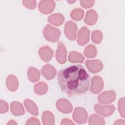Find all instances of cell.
Returning a JSON list of instances; mask_svg holds the SVG:
<instances>
[{
  "label": "cell",
  "instance_id": "7a4b0ae2",
  "mask_svg": "<svg viewBox=\"0 0 125 125\" xmlns=\"http://www.w3.org/2000/svg\"><path fill=\"white\" fill-rule=\"evenodd\" d=\"M42 33L46 40L52 42H55L59 40L61 35L60 30L53 27L50 24H47L44 28Z\"/></svg>",
  "mask_w": 125,
  "mask_h": 125
},
{
  "label": "cell",
  "instance_id": "4316f807",
  "mask_svg": "<svg viewBox=\"0 0 125 125\" xmlns=\"http://www.w3.org/2000/svg\"><path fill=\"white\" fill-rule=\"evenodd\" d=\"M103 39V34L99 30H96L93 31L91 35L92 42L96 44L100 43Z\"/></svg>",
  "mask_w": 125,
  "mask_h": 125
},
{
  "label": "cell",
  "instance_id": "f546056e",
  "mask_svg": "<svg viewBox=\"0 0 125 125\" xmlns=\"http://www.w3.org/2000/svg\"><path fill=\"white\" fill-rule=\"evenodd\" d=\"M0 113L4 114L7 112L8 110V104L4 100H0Z\"/></svg>",
  "mask_w": 125,
  "mask_h": 125
},
{
  "label": "cell",
  "instance_id": "8992f818",
  "mask_svg": "<svg viewBox=\"0 0 125 125\" xmlns=\"http://www.w3.org/2000/svg\"><path fill=\"white\" fill-rule=\"evenodd\" d=\"M90 31L86 26H83L78 31L77 34V43L83 46L87 44L89 41Z\"/></svg>",
  "mask_w": 125,
  "mask_h": 125
},
{
  "label": "cell",
  "instance_id": "e0dca14e",
  "mask_svg": "<svg viewBox=\"0 0 125 125\" xmlns=\"http://www.w3.org/2000/svg\"><path fill=\"white\" fill-rule=\"evenodd\" d=\"M10 110L12 114L15 116H20L25 113L23 106L18 101H14L11 103Z\"/></svg>",
  "mask_w": 125,
  "mask_h": 125
},
{
  "label": "cell",
  "instance_id": "1f68e13d",
  "mask_svg": "<svg viewBox=\"0 0 125 125\" xmlns=\"http://www.w3.org/2000/svg\"><path fill=\"white\" fill-rule=\"evenodd\" d=\"M40 121L36 118L35 117H31L26 122V125H40Z\"/></svg>",
  "mask_w": 125,
  "mask_h": 125
},
{
  "label": "cell",
  "instance_id": "7c38bea8",
  "mask_svg": "<svg viewBox=\"0 0 125 125\" xmlns=\"http://www.w3.org/2000/svg\"><path fill=\"white\" fill-rule=\"evenodd\" d=\"M56 107L62 113H69L73 110V106L69 101L65 99H60L56 102Z\"/></svg>",
  "mask_w": 125,
  "mask_h": 125
},
{
  "label": "cell",
  "instance_id": "83f0119b",
  "mask_svg": "<svg viewBox=\"0 0 125 125\" xmlns=\"http://www.w3.org/2000/svg\"><path fill=\"white\" fill-rule=\"evenodd\" d=\"M118 111L120 115L123 117H125V98L123 97L120 99L118 102Z\"/></svg>",
  "mask_w": 125,
  "mask_h": 125
},
{
  "label": "cell",
  "instance_id": "8fae6325",
  "mask_svg": "<svg viewBox=\"0 0 125 125\" xmlns=\"http://www.w3.org/2000/svg\"><path fill=\"white\" fill-rule=\"evenodd\" d=\"M104 85V83L102 78L99 76H95L91 80L90 91L93 94H97L103 89Z\"/></svg>",
  "mask_w": 125,
  "mask_h": 125
},
{
  "label": "cell",
  "instance_id": "d6a6232c",
  "mask_svg": "<svg viewBox=\"0 0 125 125\" xmlns=\"http://www.w3.org/2000/svg\"><path fill=\"white\" fill-rule=\"evenodd\" d=\"M61 125H75V124H74V123H73L71 120H69V119H68L64 118V119H63L61 121Z\"/></svg>",
  "mask_w": 125,
  "mask_h": 125
},
{
  "label": "cell",
  "instance_id": "6da1fadb",
  "mask_svg": "<svg viewBox=\"0 0 125 125\" xmlns=\"http://www.w3.org/2000/svg\"><path fill=\"white\" fill-rule=\"evenodd\" d=\"M90 76L85 68L76 64L61 69L58 74V84L61 90L70 96L81 95L89 89Z\"/></svg>",
  "mask_w": 125,
  "mask_h": 125
},
{
  "label": "cell",
  "instance_id": "e575fe53",
  "mask_svg": "<svg viewBox=\"0 0 125 125\" xmlns=\"http://www.w3.org/2000/svg\"><path fill=\"white\" fill-rule=\"evenodd\" d=\"M18 124L13 120H11L8 122L6 125H17Z\"/></svg>",
  "mask_w": 125,
  "mask_h": 125
},
{
  "label": "cell",
  "instance_id": "836d02e7",
  "mask_svg": "<svg viewBox=\"0 0 125 125\" xmlns=\"http://www.w3.org/2000/svg\"><path fill=\"white\" fill-rule=\"evenodd\" d=\"M114 125H125V122L124 120L119 119L116 121V122L114 123Z\"/></svg>",
  "mask_w": 125,
  "mask_h": 125
},
{
  "label": "cell",
  "instance_id": "ac0fdd59",
  "mask_svg": "<svg viewBox=\"0 0 125 125\" xmlns=\"http://www.w3.org/2000/svg\"><path fill=\"white\" fill-rule=\"evenodd\" d=\"M64 21V16L61 13H55L49 16L48 18V21L55 26L61 25Z\"/></svg>",
  "mask_w": 125,
  "mask_h": 125
},
{
  "label": "cell",
  "instance_id": "cb8c5ba5",
  "mask_svg": "<svg viewBox=\"0 0 125 125\" xmlns=\"http://www.w3.org/2000/svg\"><path fill=\"white\" fill-rule=\"evenodd\" d=\"M83 53L87 58H93L97 55V48L95 45L93 44H89L85 47Z\"/></svg>",
  "mask_w": 125,
  "mask_h": 125
},
{
  "label": "cell",
  "instance_id": "44dd1931",
  "mask_svg": "<svg viewBox=\"0 0 125 125\" xmlns=\"http://www.w3.org/2000/svg\"><path fill=\"white\" fill-rule=\"evenodd\" d=\"M68 59L69 62L72 63H82L84 58L83 55L76 51H71L69 53Z\"/></svg>",
  "mask_w": 125,
  "mask_h": 125
},
{
  "label": "cell",
  "instance_id": "9c48e42d",
  "mask_svg": "<svg viewBox=\"0 0 125 125\" xmlns=\"http://www.w3.org/2000/svg\"><path fill=\"white\" fill-rule=\"evenodd\" d=\"M55 5V2L53 0H41L39 2L38 9L41 13L44 14H49L53 11Z\"/></svg>",
  "mask_w": 125,
  "mask_h": 125
},
{
  "label": "cell",
  "instance_id": "9a60e30c",
  "mask_svg": "<svg viewBox=\"0 0 125 125\" xmlns=\"http://www.w3.org/2000/svg\"><path fill=\"white\" fill-rule=\"evenodd\" d=\"M6 85L10 91H16L19 87V82L17 77L13 75H9L6 80Z\"/></svg>",
  "mask_w": 125,
  "mask_h": 125
},
{
  "label": "cell",
  "instance_id": "277c9868",
  "mask_svg": "<svg viewBox=\"0 0 125 125\" xmlns=\"http://www.w3.org/2000/svg\"><path fill=\"white\" fill-rule=\"evenodd\" d=\"M94 108L96 112L104 117L111 116L115 110V107L114 105H103L100 104H96Z\"/></svg>",
  "mask_w": 125,
  "mask_h": 125
},
{
  "label": "cell",
  "instance_id": "603a6c76",
  "mask_svg": "<svg viewBox=\"0 0 125 125\" xmlns=\"http://www.w3.org/2000/svg\"><path fill=\"white\" fill-rule=\"evenodd\" d=\"M34 91L38 95H44L48 91V86L44 82H39L34 85Z\"/></svg>",
  "mask_w": 125,
  "mask_h": 125
},
{
  "label": "cell",
  "instance_id": "52a82bcc",
  "mask_svg": "<svg viewBox=\"0 0 125 125\" xmlns=\"http://www.w3.org/2000/svg\"><path fill=\"white\" fill-rule=\"evenodd\" d=\"M85 65L88 70L92 73H97L100 72L104 67L102 62L98 60H87L85 62Z\"/></svg>",
  "mask_w": 125,
  "mask_h": 125
},
{
  "label": "cell",
  "instance_id": "d6986e66",
  "mask_svg": "<svg viewBox=\"0 0 125 125\" xmlns=\"http://www.w3.org/2000/svg\"><path fill=\"white\" fill-rule=\"evenodd\" d=\"M24 104L26 110L29 113L35 116L38 115V107L32 100L25 99L24 101Z\"/></svg>",
  "mask_w": 125,
  "mask_h": 125
},
{
  "label": "cell",
  "instance_id": "3957f363",
  "mask_svg": "<svg viewBox=\"0 0 125 125\" xmlns=\"http://www.w3.org/2000/svg\"><path fill=\"white\" fill-rule=\"evenodd\" d=\"M88 114L86 110L82 107L75 108L72 115L74 121L79 124L85 123L87 122Z\"/></svg>",
  "mask_w": 125,
  "mask_h": 125
},
{
  "label": "cell",
  "instance_id": "4fadbf2b",
  "mask_svg": "<svg viewBox=\"0 0 125 125\" xmlns=\"http://www.w3.org/2000/svg\"><path fill=\"white\" fill-rule=\"evenodd\" d=\"M38 53L41 60L45 62L50 61L54 54L53 50L47 45H45L41 47L39 50Z\"/></svg>",
  "mask_w": 125,
  "mask_h": 125
},
{
  "label": "cell",
  "instance_id": "5b68a950",
  "mask_svg": "<svg viewBox=\"0 0 125 125\" xmlns=\"http://www.w3.org/2000/svg\"><path fill=\"white\" fill-rule=\"evenodd\" d=\"M64 34L65 36L71 41H74L76 38L77 26L71 21L66 22L64 25Z\"/></svg>",
  "mask_w": 125,
  "mask_h": 125
},
{
  "label": "cell",
  "instance_id": "ba28073f",
  "mask_svg": "<svg viewBox=\"0 0 125 125\" xmlns=\"http://www.w3.org/2000/svg\"><path fill=\"white\" fill-rule=\"evenodd\" d=\"M116 98V93L113 90L106 91L102 92L98 96V102L103 104L112 103Z\"/></svg>",
  "mask_w": 125,
  "mask_h": 125
},
{
  "label": "cell",
  "instance_id": "2e32d148",
  "mask_svg": "<svg viewBox=\"0 0 125 125\" xmlns=\"http://www.w3.org/2000/svg\"><path fill=\"white\" fill-rule=\"evenodd\" d=\"M98 20V14L96 11L93 9L88 10L84 19V22L88 25L95 24Z\"/></svg>",
  "mask_w": 125,
  "mask_h": 125
},
{
  "label": "cell",
  "instance_id": "d590c367",
  "mask_svg": "<svg viewBox=\"0 0 125 125\" xmlns=\"http://www.w3.org/2000/svg\"><path fill=\"white\" fill-rule=\"evenodd\" d=\"M76 1V0H73V1H68V2H69V3H73V2H75Z\"/></svg>",
  "mask_w": 125,
  "mask_h": 125
},
{
  "label": "cell",
  "instance_id": "f1b7e54d",
  "mask_svg": "<svg viewBox=\"0 0 125 125\" xmlns=\"http://www.w3.org/2000/svg\"><path fill=\"white\" fill-rule=\"evenodd\" d=\"M23 5L29 9H34L36 8L37 1L36 0H22Z\"/></svg>",
  "mask_w": 125,
  "mask_h": 125
},
{
  "label": "cell",
  "instance_id": "d4e9b609",
  "mask_svg": "<svg viewBox=\"0 0 125 125\" xmlns=\"http://www.w3.org/2000/svg\"><path fill=\"white\" fill-rule=\"evenodd\" d=\"M84 14V12L83 10L80 8H77L73 9L71 12L70 16L72 20L76 21H79L83 19Z\"/></svg>",
  "mask_w": 125,
  "mask_h": 125
},
{
  "label": "cell",
  "instance_id": "5bb4252c",
  "mask_svg": "<svg viewBox=\"0 0 125 125\" xmlns=\"http://www.w3.org/2000/svg\"><path fill=\"white\" fill-rule=\"evenodd\" d=\"M41 72L42 76L48 80H52L55 77L57 73L56 68L50 64H46L43 66Z\"/></svg>",
  "mask_w": 125,
  "mask_h": 125
},
{
  "label": "cell",
  "instance_id": "7402d4cb",
  "mask_svg": "<svg viewBox=\"0 0 125 125\" xmlns=\"http://www.w3.org/2000/svg\"><path fill=\"white\" fill-rule=\"evenodd\" d=\"M42 120V124L44 125H53L55 123L54 116L52 113L49 111L43 112Z\"/></svg>",
  "mask_w": 125,
  "mask_h": 125
},
{
  "label": "cell",
  "instance_id": "484cf974",
  "mask_svg": "<svg viewBox=\"0 0 125 125\" xmlns=\"http://www.w3.org/2000/svg\"><path fill=\"white\" fill-rule=\"evenodd\" d=\"M88 124L90 125H104L105 121L104 118L96 114L91 115L89 118Z\"/></svg>",
  "mask_w": 125,
  "mask_h": 125
},
{
  "label": "cell",
  "instance_id": "ffe728a7",
  "mask_svg": "<svg viewBox=\"0 0 125 125\" xmlns=\"http://www.w3.org/2000/svg\"><path fill=\"white\" fill-rule=\"evenodd\" d=\"M27 76L28 79L32 83L38 82L40 77V72L38 69L33 67H30L28 69Z\"/></svg>",
  "mask_w": 125,
  "mask_h": 125
},
{
  "label": "cell",
  "instance_id": "30bf717a",
  "mask_svg": "<svg viewBox=\"0 0 125 125\" xmlns=\"http://www.w3.org/2000/svg\"><path fill=\"white\" fill-rule=\"evenodd\" d=\"M67 51L64 44L61 42L58 43V48L56 50V59L60 64H64L66 62Z\"/></svg>",
  "mask_w": 125,
  "mask_h": 125
},
{
  "label": "cell",
  "instance_id": "4dcf8cb0",
  "mask_svg": "<svg viewBox=\"0 0 125 125\" xmlns=\"http://www.w3.org/2000/svg\"><path fill=\"white\" fill-rule=\"evenodd\" d=\"M81 5L84 8H88L92 7L95 2L94 0H80Z\"/></svg>",
  "mask_w": 125,
  "mask_h": 125
}]
</instances>
